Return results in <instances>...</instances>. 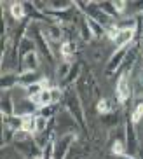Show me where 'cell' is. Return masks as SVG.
Wrapping results in <instances>:
<instances>
[{
	"label": "cell",
	"mask_w": 143,
	"mask_h": 159,
	"mask_svg": "<svg viewBox=\"0 0 143 159\" xmlns=\"http://www.w3.org/2000/svg\"><path fill=\"white\" fill-rule=\"evenodd\" d=\"M65 108L66 112H70V116L75 119V122L80 124V128L86 129V116H84V108H82V102L78 98V93L74 91V89H66L65 94Z\"/></svg>",
	"instance_id": "obj_1"
},
{
	"label": "cell",
	"mask_w": 143,
	"mask_h": 159,
	"mask_svg": "<svg viewBox=\"0 0 143 159\" xmlns=\"http://www.w3.org/2000/svg\"><path fill=\"white\" fill-rule=\"evenodd\" d=\"M131 96V88H129V74L127 72H120L117 77L115 84V98L119 105H126Z\"/></svg>",
	"instance_id": "obj_2"
},
{
	"label": "cell",
	"mask_w": 143,
	"mask_h": 159,
	"mask_svg": "<svg viewBox=\"0 0 143 159\" xmlns=\"http://www.w3.org/2000/svg\"><path fill=\"white\" fill-rule=\"evenodd\" d=\"M131 46L129 47H120V49H117L114 54L110 56V60H108V63H106V75H114L117 74V72H120V68H122V65H124L126 61V56H127V52H129Z\"/></svg>",
	"instance_id": "obj_3"
},
{
	"label": "cell",
	"mask_w": 143,
	"mask_h": 159,
	"mask_svg": "<svg viewBox=\"0 0 143 159\" xmlns=\"http://www.w3.org/2000/svg\"><path fill=\"white\" fill-rule=\"evenodd\" d=\"M74 138H75L74 133H66L61 138H58L56 145H54V157L52 159H65L70 147H72V143H74Z\"/></svg>",
	"instance_id": "obj_4"
},
{
	"label": "cell",
	"mask_w": 143,
	"mask_h": 159,
	"mask_svg": "<svg viewBox=\"0 0 143 159\" xmlns=\"http://www.w3.org/2000/svg\"><path fill=\"white\" fill-rule=\"evenodd\" d=\"M38 65H40V54H38V51L28 52L26 56H23L19 60L21 72H37Z\"/></svg>",
	"instance_id": "obj_5"
},
{
	"label": "cell",
	"mask_w": 143,
	"mask_h": 159,
	"mask_svg": "<svg viewBox=\"0 0 143 159\" xmlns=\"http://www.w3.org/2000/svg\"><path fill=\"white\" fill-rule=\"evenodd\" d=\"M42 35L49 40V42H60L63 39V25L60 23H47L46 28H40Z\"/></svg>",
	"instance_id": "obj_6"
},
{
	"label": "cell",
	"mask_w": 143,
	"mask_h": 159,
	"mask_svg": "<svg viewBox=\"0 0 143 159\" xmlns=\"http://www.w3.org/2000/svg\"><path fill=\"white\" fill-rule=\"evenodd\" d=\"M30 102L35 105V108H37V110H40V108H44V107H51V105H54L51 89H42L38 94H35V96H32V98H30Z\"/></svg>",
	"instance_id": "obj_7"
},
{
	"label": "cell",
	"mask_w": 143,
	"mask_h": 159,
	"mask_svg": "<svg viewBox=\"0 0 143 159\" xmlns=\"http://www.w3.org/2000/svg\"><path fill=\"white\" fill-rule=\"evenodd\" d=\"M126 145H127V154L134 156L138 143H136V131H134V124L131 122V119H127V122H126Z\"/></svg>",
	"instance_id": "obj_8"
},
{
	"label": "cell",
	"mask_w": 143,
	"mask_h": 159,
	"mask_svg": "<svg viewBox=\"0 0 143 159\" xmlns=\"http://www.w3.org/2000/svg\"><path fill=\"white\" fill-rule=\"evenodd\" d=\"M35 37H37V47H38V51H40L49 61H52V51H51V47H49V40L42 35V30L40 28L35 30Z\"/></svg>",
	"instance_id": "obj_9"
},
{
	"label": "cell",
	"mask_w": 143,
	"mask_h": 159,
	"mask_svg": "<svg viewBox=\"0 0 143 159\" xmlns=\"http://www.w3.org/2000/svg\"><path fill=\"white\" fill-rule=\"evenodd\" d=\"M134 37H136V28L122 30V32H120V35L117 37V40H115L117 49H120V47H129L131 44H133V39Z\"/></svg>",
	"instance_id": "obj_10"
},
{
	"label": "cell",
	"mask_w": 143,
	"mask_h": 159,
	"mask_svg": "<svg viewBox=\"0 0 143 159\" xmlns=\"http://www.w3.org/2000/svg\"><path fill=\"white\" fill-rule=\"evenodd\" d=\"M16 116V107L9 93H4L2 96V117H12Z\"/></svg>",
	"instance_id": "obj_11"
},
{
	"label": "cell",
	"mask_w": 143,
	"mask_h": 159,
	"mask_svg": "<svg viewBox=\"0 0 143 159\" xmlns=\"http://www.w3.org/2000/svg\"><path fill=\"white\" fill-rule=\"evenodd\" d=\"M38 80L40 79L37 77V72H19V86L25 89L33 84H37Z\"/></svg>",
	"instance_id": "obj_12"
},
{
	"label": "cell",
	"mask_w": 143,
	"mask_h": 159,
	"mask_svg": "<svg viewBox=\"0 0 143 159\" xmlns=\"http://www.w3.org/2000/svg\"><path fill=\"white\" fill-rule=\"evenodd\" d=\"M9 12L11 16H12L14 19H18V21H21V19H26V7H25V2H12L9 7Z\"/></svg>",
	"instance_id": "obj_13"
},
{
	"label": "cell",
	"mask_w": 143,
	"mask_h": 159,
	"mask_svg": "<svg viewBox=\"0 0 143 159\" xmlns=\"http://www.w3.org/2000/svg\"><path fill=\"white\" fill-rule=\"evenodd\" d=\"M77 51V44L74 40H70V42H61V47H60V52L61 56H63V61H70L72 56L75 54Z\"/></svg>",
	"instance_id": "obj_14"
},
{
	"label": "cell",
	"mask_w": 143,
	"mask_h": 159,
	"mask_svg": "<svg viewBox=\"0 0 143 159\" xmlns=\"http://www.w3.org/2000/svg\"><path fill=\"white\" fill-rule=\"evenodd\" d=\"M86 21H87V25H89V28H91V33H92V39H100V37H103L105 35V26H103L101 23H98L96 19H92V18H89V16H86Z\"/></svg>",
	"instance_id": "obj_15"
},
{
	"label": "cell",
	"mask_w": 143,
	"mask_h": 159,
	"mask_svg": "<svg viewBox=\"0 0 143 159\" xmlns=\"http://www.w3.org/2000/svg\"><path fill=\"white\" fill-rule=\"evenodd\" d=\"M25 7H26V16H30L32 19H38V21H47V19H49L42 11H38L32 2H25Z\"/></svg>",
	"instance_id": "obj_16"
},
{
	"label": "cell",
	"mask_w": 143,
	"mask_h": 159,
	"mask_svg": "<svg viewBox=\"0 0 143 159\" xmlns=\"http://www.w3.org/2000/svg\"><path fill=\"white\" fill-rule=\"evenodd\" d=\"M19 84V74H2V91L11 89L12 86Z\"/></svg>",
	"instance_id": "obj_17"
},
{
	"label": "cell",
	"mask_w": 143,
	"mask_h": 159,
	"mask_svg": "<svg viewBox=\"0 0 143 159\" xmlns=\"http://www.w3.org/2000/svg\"><path fill=\"white\" fill-rule=\"evenodd\" d=\"M72 66H74V63H70V61H61L60 65H58V68H56V77H58V80L63 82V80L68 77Z\"/></svg>",
	"instance_id": "obj_18"
},
{
	"label": "cell",
	"mask_w": 143,
	"mask_h": 159,
	"mask_svg": "<svg viewBox=\"0 0 143 159\" xmlns=\"http://www.w3.org/2000/svg\"><path fill=\"white\" fill-rule=\"evenodd\" d=\"M112 154L117 156V157L127 154V145H126V140H122V138L114 140V143H112Z\"/></svg>",
	"instance_id": "obj_19"
},
{
	"label": "cell",
	"mask_w": 143,
	"mask_h": 159,
	"mask_svg": "<svg viewBox=\"0 0 143 159\" xmlns=\"http://www.w3.org/2000/svg\"><path fill=\"white\" fill-rule=\"evenodd\" d=\"M80 63H74V66H72V70H70V74H68V77H66L63 82H61V86H72L74 82H77V79H78V74H80Z\"/></svg>",
	"instance_id": "obj_20"
},
{
	"label": "cell",
	"mask_w": 143,
	"mask_h": 159,
	"mask_svg": "<svg viewBox=\"0 0 143 159\" xmlns=\"http://www.w3.org/2000/svg\"><path fill=\"white\" fill-rule=\"evenodd\" d=\"M120 32H122V30H120L119 25H117V23H110L108 26H106V30H105V35H106L108 39H110L112 42H115L117 37L120 35Z\"/></svg>",
	"instance_id": "obj_21"
},
{
	"label": "cell",
	"mask_w": 143,
	"mask_h": 159,
	"mask_svg": "<svg viewBox=\"0 0 143 159\" xmlns=\"http://www.w3.org/2000/svg\"><path fill=\"white\" fill-rule=\"evenodd\" d=\"M98 5H100V9H101L105 14H108L110 18H119L115 7H114V2H98Z\"/></svg>",
	"instance_id": "obj_22"
},
{
	"label": "cell",
	"mask_w": 143,
	"mask_h": 159,
	"mask_svg": "<svg viewBox=\"0 0 143 159\" xmlns=\"http://www.w3.org/2000/svg\"><path fill=\"white\" fill-rule=\"evenodd\" d=\"M96 110L101 116H108V114H112V107H110V102L106 98H100L96 103Z\"/></svg>",
	"instance_id": "obj_23"
},
{
	"label": "cell",
	"mask_w": 143,
	"mask_h": 159,
	"mask_svg": "<svg viewBox=\"0 0 143 159\" xmlns=\"http://www.w3.org/2000/svg\"><path fill=\"white\" fill-rule=\"evenodd\" d=\"M129 119H131V122H133L134 126H136V124H138V122L143 119V102H140L138 105L133 108V112H131Z\"/></svg>",
	"instance_id": "obj_24"
},
{
	"label": "cell",
	"mask_w": 143,
	"mask_h": 159,
	"mask_svg": "<svg viewBox=\"0 0 143 159\" xmlns=\"http://www.w3.org/2000/svg\"><path fill=\"white\" fill-rule=\"evenodd\" d=\"M80 37L84 40H91L92 39V33H91V28H89L87 21H86V16L82 14V23H80Z\"/></svg>",
	"instance_id": "obj_25"
},
{
	"label": "cell",
	"mask_w": 143,
	"mask_h": 159,
	"mask_svg": "<svg viewBox=\"0 0 143 159\" xmlns=\"http://www.w3.org/2000/svg\"><path fill=\"white\" fill-rule=\"evenodd\" d=\"M114 7H115V11H117V14H124V11H126V7H127V4H126L124 0H114Z\"/></svg>",
	"instance_id": "obj_26"
},
{
	"label": "cell",
	"mask_w": 143,
	"mask_h": 159,
	"mask_svg": "<svg viewBox=\"0 0 143 159\" xmlns=\"http://www.w3.org/2000/svg\"><path fill=\"white\" fill-rule=\"evenodd\" d=\"M117 159H136L134 156H129V154H126V156H120V157H117Z\"/></svg>",
	"instance_id": "obj_27"
},
{
	"label": "cell",
	"mask_w": 143,
	"mask_h": 159,
	"mask_svg": "<svg viewBox=\"0 0 143 159\" xmlns=\"http://www.w3.org/2000/svg\"><path fill=\"white\" fill-rule=\"evenodd\" d=\"M33 159H44V154H38L37 157H33Z\"/></svg>",
	"instance_id": "obj_28"
}]
</instances>
